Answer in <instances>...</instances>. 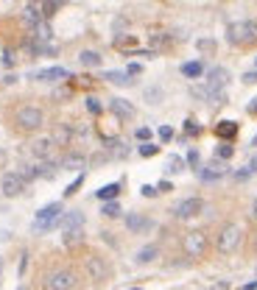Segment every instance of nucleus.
<instances>
[{"mask_svg": "<svg viewBox=\"0 0 257 290\" xmlns=\"http://www.w3.org/2000/svg\"><path fill=\"white\" fill-rule=\"evenodd\" d=\"M62 215H64V209H62V204L59 201H53V204H45L39 212H36V218H34V234H45V232H51L56 223L62 221Z\"/></svg>", "mask_w": 257, "mask_h": 290, "instance_id": "f03ea898", "label": "nucleus"}, {"mask_svg": "<svg viewBox=\"0 0 257 290\" xmlns=\"http://www.w3.org/2000/svg\"><path fill=\"white\" fill-rule=\"evenodd\" d=\"M84 271H87V276L95 282V285H101V282H106L112 276V265L106 262V257H101V254H90L84 260Z\"/></svg>", "mask_w": 257, "mask_h": 290, "instance_id": "423d86ee", "label": "nucleus"}, {"mask_svg": "<svg viewBox=\"0 0 257 290\" xmlns=\"http://www.w3.org/2000/svg\"><path fill=\"white\" fill-rule=\"evenodd\" d=\"M213 290H229V285H226V282H218V285H215Z\"/></svg>", "mask_w": 257, "mask_h": 290, "instance_id": "49530a36", "label": "nucleus"}, {"mask_svg": "<svg viewBox=\"0 0 257 290\" xmlns=\"http://www.w3.org/2000/svg\"><path fill=\"white\" fill-rule=\"evenodd\" d=\"M84 165H87V156L84 154H76V151H70V154L62 159V168H64V171H81Z\"/></svg>", "mask_w": 257, "mask_h": 290, "instance_id": "a211bd4d", "label": "nucleus"}, {"mask_svg": "<svg viewBox=\"0 0 257 290\" xmlns=\"http://www.w3.org/2000/svg\"><path fill=\"white\" fill-rule=\"evenodd\" d=\"M87 112H90V115H101V103H98V98H87Z\"/></svg>", "mask_w": 257, "mask_h": 290, "instance_id": "f704fd0d", "label": "nucleus"}, {"mask_svg": "<svg viewBox=\"0 0 257 290\" xmlns=\"http://www.w3.org/2000/svg\"><path fill=\"white\" fill-rule=\"evenodd\" d=\"M134 137L137 140H143V143H148V137H151V128H146V126H140L137 131H134Z\"/></svg>", "mask_w": 257, "mask_h": 290, "instance_id": "e433bc0d", "label": "nucleus"}, {"mask_svg": "<svg viewBox=\"0 0 257 290\" xmlns=\"http://www.w3.org/2000/svg\"><path fill=\"white\" fill-rule=\"evenodd\" d=\"M198 51H210V53H213L215 51V42H213V39H198Z\"/></svg>", "mask_w": 257, "mask_h": 290, "instance_id": "58836bf2", "label": "nucleus"}, {"mask_svg": "<svg viewBox=\"0 0 257 290\" xmlns=\"http://www.w3.org/2000/svg\"><path fill=\"white\" fill-rule=\"evenodd\" d=\"M53 148H56V143H53V137L48 134V137H36L34 143H31V154L36 156V159H51V154H53Z\"/></svg>", "mask_w": 257, "mask_h": 290, "instance_id": "9b49d317", "label": "nucleus"}, {"mask_svg": "<svg viewBox=\"0 0 257 290\" xmlns=\"http://www.w3.org/2000/svg\"><path fill=\"white\" fill-rule=\"evenodd\" d=\"M185 165H188V162H185L182 156L173 154V156H168V159H165V173H168V176H176V173L185 171Z\"/></svg>", "mask_w": 257, "mask_h": 290, "instance_id": "a878e982", "label": "nucleus"}, {"mask_svg": "<svg viewBox=\"0 0 257 290\" xmlns=\"http://www.w3.org/2000/svg\"><path fill=\"white\" fill-rule=\"evenodd\" d=\"M0 268H3V260H0Z\"/></svg>", "mask_w": 257, "mask_h": 290, "instance_id": "5fc2aeb1", "label": "nucleus"}, {"mask_svg": "<svg viewBox=\"0 0 257 290\" xmlns=\"http://www.w3.org/2000/svg\"><path fill=\"white\" fill-rule=\"evenodd\" d=\"M118 193H120V181H112V184H103V187L95 193V198L106 204V201H115V198H118Z\"/></svg>", "mask_w": 257, "mask_h": 290, "instance_id": "412c9836", "label": "nucleus"}, {"mask_svg": "<svg viewBox=\"0 0 257 290\" xmlns=\"http://www.w3.org/2000/svg\"><path fill=\"white\" fill-rule=\"evenodd\" d=\"M62 240H64V246H78V243L84 240V229H76V232H64V234H62Z\"/></svg>", "mask_w": 257, "mask_h": 290, "instance_id": "c85d7f7f", "label": "nucleus"}, {"mask_svg": "<svg viewBox=\"0 0 257 290\" xmlns=\"http://www.w3.org/2000/svg\"><path fill=\"white\" fill-rule=\"evenodd\" d=\"M157 151H160V145H154V143H146V145H140V156H154Z\"/></svg>", "mask_w": 257, "mask_h": 290, "instance_id": "72a5a7b5", "label": "nucleus"}, {"mask_svg": "<svg viewBox=\"0 0 257 290\" xmlns=\"http://www.w3.org/2000/svg\"><path fill=\"white\" fill-rule=\"evenodd\" d=\"M140 70H143V67H140L137 61H131V64H128V70H126V73H128V76H137Z\"/></svg>", "mask_w": 257, "mask_h": 290, "instance_id": "a18cd8bd", "label": "nucleus"}, {"mask_svg": "<svg viewBox=\"0 0 257 290\" xmlns=\"http://www.w3.org/2000/svg\"><path fill=\"white\" fill-rule=\"evenodd\" d=\"M182 76L185 78H201L204 76V64H201V61H185V64H182Z\"/></svg>", "mask_w": 257, "mask_h": 290, "instance_id": "393cba45", "label": "nucleus"}, {"mask_svg": "<svg viewBox=\"0 0 257 290\" xmlns=\"http://www.w3.org/2000/svg\"><path fill=\"white\" fill-rule=\"evenodd\" d=\"M240 240H243V232H240V226H238V223H226V226L218 232L215 248H218V254H232V251L240 246Z\"/></svg>", "mask_w": 257, "mask_h": 290, "instance_id": "39448f33", "label": "nucleus"}, {"mask_svg": "<svg viewBox=\"0 0 257 290\" xmlns=\"http://www.w3.org/2000/svg\"><path fill=\"white\" fill-rule=\"evenodd\" d=\"M51 137H53V143H56V145H70V143H73V128H70L67 123H62Z\"/></svg>", "mask_w": 257, "mask_h": 290, "instance_id": "5701e85b", "label": "nucleus"}, {"mask_svg": "<svg viewBox=\"0 0 257 290\" xmlns=\"http://www.w3.org/2000/svg\"><path fill=\"white\" fill-rule=\"evenodd\" d=\"M140 190H143V196H146V198H154L157 196V187H154V184H143Z\"/></svg>", "mask_w": 257, "mask_h": 290, "instance_id": "79ce46f5", "label": "nucleus"}, {"mask_svg": "<svg viewBox=\"0 0 257 290\" xmlns=\"http://www.w3.org/2000/svg\"><path fill=\"white\" fill-rule=\"evenodd\" d=\"M215 156H218V159H224V162H226V159H232V145L229 143H221L218 148H215Z\"/></svg>", "mask_w": 257, "mask_h": 290, "instance_id": "2f4dec72", "label": "nucleus"}, {"mask_svg": "<svg viewBox=\"0 0 257 290\" xmlns=\"http://www.w3.org/2000/svg\"><path fill=\"white\" fill-rule=\"evenodd\" d=\"M160 95H162L160 89H148L146 98H148V103H160Z\"/></svg>", "mask_w": 257, "mask_h": 290, "instance_id": "a19ab883", "label": "nucleus"}, {"mask_svg": "<svg viewBox=\"0 0 257 290\" xmlns=\"http://www.w3.org/2000/svg\"><path fill=\"white\" fill-rule=\"evenodd\" d=\"M224 173H226V165L213 162L210 168H198V179L201 181H215V179H221Z\"/></svg>", "mask_w": 257, "mask_h": 290, "instance_id": "2eb2a0df", "label": "nucleus"}, {"mask_svg": "<svg viewBox=\"0 0 257 290\" xmlns=\"http://www.w3.org/2000/svg\"><path fill=\"white\" fill-rule=\"evenodd\" d=\"M252 218L257 221V198H255V204H252Z\"/></svg>", "mask_w": 257, "mask_h": 290, "instance_id": "09e8293b", "label": "nucleus"}, {"mask_svg": "<svg viewBox=\"0 0 257 290\" xmlns=\"http://www.w3.org/2000/svg\"><path fill=\"white\" fill-rule=\"evenodd\" d=\"M257 39V23L252 20H238L226 28V42L229 45H249Z\"/></svg>", "mask_w": 257, "mask_h": 290, "instance_id": "7ed1b4c3", "label": "nucleus"}, {"mask_svg": "<svg viewBox=\"0 0 257 290\" xmlns=\"http://www.w3.org/2000/svg\"><path fill=\"white\" fill-rule=\"evenodd\" d=\"M185 131H188V134H190V137H196V134H198V131H201V128H198V126H196V120H185Z\"/></svg>", "mask_w": 257, "mask_h": 290, "instance_id": "c9c22d12", "label": "nucleus"}, {"mask_svg": "<svg viewBox=\"0 0 257 290\" xmlns=\"http://www.w3.org/2000/svg\"><path fill=\"white\" fill-rule=\"evenodd\" d=\"M70 73L64 67H48V70H39V73H36V81H62V78H67Z\"/></svg>", "mask_w": 257, "mask_h": 290, "instance_id": "dca6fc26", "label": "nucleus"}, {"mask_svg": "<svg viewBox=\"0 0 257 290\" xmlns=\"http://www.w3.org/2000/svg\"><path fill=\"white\" fill-rule=\"evenodd\" d=\"M249 112H257V98H255V103H249Z\"/></svg>", "mask_w": 257, "mask_h": 290, "instance_id": "8fccbe9b", "label": "nucleus"}, {"mask_svg": "<svg viewBox=\"0 0 257 290\" xmlns=\"http://www.w3.org/2000/svg\"><path fill=\"white\" fill-rule=\"evenodd\" d=\"M126 229L134 232V234H143V232L154 229V221L146 218V215H140V212H131V215H126Z\"/></svg>", "mask_w": 257, "mask_h": 290, "instance_id": "f8f14e48", "label": "nucleus"}, {"mask_svg": "<svg viewBox=\"0 0 257 290\" xmlns=\"http://www.w3.org/2000/svg\"><path fill=\"white\" fill-rule=\"evenodd\" d=\"M255 251H257V234H255Z\"/></svg>", "mask_w": 257, "mask_h": 290, "instance_id": "603ef678", "label": "nucleus"}, {"mask_svg": "<svg viewBox=\"0 0 257 290\" xmlns=\"http://www.w3.org/2000/svg\"><path fill=\"white\" fill-rule=\"evenodd\" d=\"M157 257H160V246H143L137 251V257H134V262H137V265H148V262H154Z\"/></svg>", "mask_w": 257, "mask_h": 290, "instance_id": "6ab92c4d", "label": "nucleus"}, {"mask_svg": "<svg viewBox=\"0 0 257 290\" xmlns=\"http://www.w3.org/2000/svg\"><path fill=\"white\" fill-rule=\"evenodd\" d=\"M252 145H255V148H257V134H255V140H252Z\"/></svg>", "mask_w": 257, "mask_h": 290, "instance_id": "3c124183", "label": "nucleus"}, {"mask_svg": "<svg viewBox=\"0 0 257 290\" xmlns=\"http://www.w3.org/2000/svg\"><path fill=\"white\" fill-rule=\"evenodd\" d=\"M207 234L201 229H193L188 232L185 237H182V248H185V254L190 257V260H198V257H204L207 254Z\"/></svg>", "mask_w": 257, "mask_h": 290, "instance_id": "0eeeda50", "label": "nucleus"}, {"mask_svg": "<svg viewBox=\"0 0 257 290\" xmlns=\"http://www.w3.org/2000/svg\"><path fill=\"white\" fill-rule=\"evenodd\" d=\"M215 134L221 137V140H235V134H238V123H232V120H221V123L215 126Z\"/></svg>", "mask_w": 257, "mask_h": 290, "instance_id": "4be33fe9", "label": "nucleus"}, {"mask_svg": "<svg viewBox=\"0 0 257 290\" xmlns=\"http://www.w3.org/2000/svg\"><path fill=\"white\" fill-rule=\"evenodd\" d=\"M131 290H140V288H131Z\"/></svg>", "mask_w": 257, "mask_h": 290, "instance_id": "6e6d98bb", "label": "nucleus"}, {"mask_svg": "<svg viewBox=\"0 0 257 290\" xmlns=\"http://www.w3.org/2000/svg\"><path fill=\"white\" fill-rule=\"evenodd\" d=\"M53 39V31H51V26H48V23H39V26L34 28V42H39V45H48Z\"/></svg>", "mask_w": 257, "mask_h": 290, "instance_id": "b1692460", "label": "nucleus"}, {"mask_svg": "<svg viewBox=\"0 0 257 290\" xmlns=\"http://www.w3.org/2000/svg\"><path fill=\"white\" fill-rule=\"evenodd\" d=\"M78 61H81L84 67H98V64H101V53L98 51H81Z\"/></svg>", "mask_w": 257, "mask_h": 290, "instance_id": "bb28decb", "label": "nucleus"}, {"mask_svg": "<svg viewBox=\"0 0 257 290\" xmlns=\"http://www.w3.org/2000/svg\"><path fill=\"white\" fill-rule=\"evenodd\" d=\"M81 181H84V173H78V176H76V181H73V184H67V190H64V196H76V193H78V187H81Z\"/></svg>", "mask_w": 257, "mask_h": 290, "instance_id": "473e14b6", "label": "nucleus"}, {"mask_svg": "<svg viewBox=\"0 0 257 290\" xmlns=\"http://www.w3.org/2000/svg\"><path fill=\"white\" fill-rule=\"evenodd\" d=\"M226 81H229V70L226 67H213L210 73H207V92L215 95V92H224V87H226Z\"/></svg>", "mask_w": 257, "mask_h": 290, "instance_id": "1a4fd4ad", "label": "nucleus"}, {"mask_svg": "<svg viewBox=\"0 0 257 290\" xmlns=\"http://www.w3.org/2000/svg\"><path fill=\"white\" fill-rule=\"evenodd\" d=\"M76 285H78V273L73 268H53L42 279V290H73Z\"/></svg>", "mask_w": 257, "mask_h": 290, "instance_id": "f257e3e1", "label": "nucleus"}, {"mask_svg": "<svg viewBox=\"0 0 257 290\" xmlns=\"http://www.w3.org/2000/svg\"><path fill=\"white\" fill-rule=\"evenodd\" d=\"M0 190H3L6 198H17L20 193L26 190V181L20 179V173H6V176L0 179Z\"/></svg>", "mask_w": 257, "mask_h": 290, "instance_id": "9d476101", "label": "nucleus"}, {"mask_svg": "<svg viewBox=\"0 0 257 290\" xmlns=\"http://www.w3.org/2000/svg\"><path fill=\"white\" fill-rule=\"evenodd\" d=\"M14 123H17L23 131H36V128L45 123V112L34 103H26V106H20L17 115H14Z\"/></svg>", "mask_w": 257, "mask_h": 290, "instance_id": "20e7f679", "label": "nucleus"}, {"mask_svg": "<svg viewBox=\"0 0 257 290\" xmlns=\"http://www.w3.org/2000/svg\"><path fill=\"white\" fill-rule=\"evenodd\" d=\"M243 290H257V279H255V282H249V285H243Z\"/></svg>", "mask_w": 257, "mask_h": 290, "instance_id": "de8ad7c7", "label": "nucleus"}, {"mask_svg": "<svg viewBox=\"0 0 257 290\" xmlns=\"http://www.w3.org/2000/svg\"><path fill=\"white\" fill-rule=\"evenodd\" d=\"M188 165L190 168H196V173H198V151H190L188 154Z\"/></svg>", "mask_w": 257, "mask_h": 290, "instance_id": "ea45409f", "label": "nucleus"}, {"mask_svg": "<svg viewBox=\"0 0 257 290\" xmlns=\"http://www.w3.org/2000/svg\"><path fill=\"white\" fill-rule=\"evenodd\" d=\"M160 140H162V143L173 140V128H171V126H162V128H160Z\"/></svg>", "mask_w": 257, "mask_h": 290, "instance_id": "4c0bfd02", "label": "nucleus"}, {"mask_svg": "<svg viewBox=\"0 0 257 290\" xmlns=\"http://www.w3.org/2000/svg\"><path fill=\"white\" fill-rule=\"evenodd\" d=\"M204 212V201L196 196H190V198H182L179 204L173 206V215L179 218V221H190V218H196V215Z\"/></svg>", "mask_w": 257, "mask_h": 290, "instance_id": "6e6552de", "label": "nucleus"}, {"mask_svg": "<svg viewBox=\"0 0 257 290\" xmlns=\"http://www.w3.org/2000/svg\"><path fill=\"white\" fill-rule=\"evenodd\" d=\"M59 226H62V234H64V232L84 229V212H81V209H73V212H64V215H62V221H59Z\"/></svg>", "mask_w": 257, "mask_h": 290, "instance_id": "ddd939ff", "label": "nucleus"}, {"mask_svg": "<svg viewBox=\"0 0 257 290\" xmlns=\"http://www.w3.org/2000/svg\"><path fill=\"white\" fill-rule=\"evenodd\" d=\"M103 78H106V81H112V84H120V87H128V84H131L128 73H118V70H109V73H103Z\"/></svg>", "mask_w": 257, "mask_h": 290, "instance_id": "cd10ccee", "label": "nucleus"}, {"mask_svg": "<svg viewBox=\"0 0 257 290\" xmlns=\"http://www.w3.org/2000/svg\"><path fill=\"white\" fill-rule=\"evenodd\" d=\"M101 212L106 215V218H120V212H123V209H120V204H118V201H106Z\"/></svg>", "mask_w": 257, "mask_h": 290, "instance_id": "c756f323", "label": "nucleus"}, {"mask_svg": "<svg viewBox=\"0 0 257 290\" xmlns=\"http://www.w3.org/2000/svg\"><path fill=\"white\" fill-rule=\"evenodd\" d=\"M243 171H246L249 176H252V173H257V154L252 156V159H249V165H246V168H243Z\"/></svg>", "mask_w": 257, "mask_h": 290, "instance_id": "37998d69", "label": "nucleus"}, {"mask_svg": "<svg viewBox=\"0 0 257 290\" xmlns=\"http://www.w3.org/2000/svg\"><path fill=\"white\" fill-rule=\"evenodd\" d=\"M23 20H26L31 28H36L42 23V11H39V3H28L26 9H23Z\"/></svg>", "mask_w": 257, "mask_h": 290, "instance_id": "f3484780", "label": "nucleus"}, {"mask_svg": "<svg viewBox=\"0 0 257 290\" xmlns=\"http://www.w3.org/2000/svg\"><path fill=\"white\" fill-rule=\"evenodd\" d=\"M171 190H173V187H171V181H165V179L157 184V193H171Z\"/></svg>", "mask_w": 257, "mask_h": 290, "instance_id": "c03bdc74", "label": "nucleus"}, {"mask_svg": "<svg viewBox=\"0 0 257 290\" xmlns=\"http://www.w3.org/2000/svg\"><path fill=\"white\" fill-rule=\"evenodd\" d=\"M17 290H28V288H17Z\"/></svg>", "mask_w": 257, "mask_h": 290, "instance_id": "864d4df0", "label": "nucleus"}, {"mask_svg": "<svg viewBox=\"0 0 257 290\" xmlns=\"http://www.w3.org/2000/svg\"><path fill=\"white\" fill-rule=\"evenodd\" d=\"M109 112L115 115V117H120V120H131V117H134V106H131L126 98H112V101H109Z\"/></svg>", "mask_w": 257, "mask_h": 290, "instance_id": "4468645a", "label": "nucleus"}, {"mask_svg": "<svg viewBox=\"0 0 257 290\" xmlns=\"http://www.w3.org/2000/svg\"><path fill=\"white\" fill-rule=\"evenodd\" d=\"M59 9H62V3H39V11H42V20L53 17V14H56Z\"/></svg>", "mask_w": 257, "mask_h": 290, "instance_id": "7c9ffc66", "label": "nucleus"}, {"mask_svg": "<svg viewBox=\"0 0 257 290\" xmlns=\"http://www.w3.org/2000/svg\"><path fill=\"white\" fill-rule=\"evenodd\" d=\"M59 168H62V162H53V159H45V162H39V165H36V176H39V179H53Z\"/></svg>", "mask_w": 257, "mask_h": 290, "instance_id": "aec40b11", "label": "nucleus"}]
</instances>
